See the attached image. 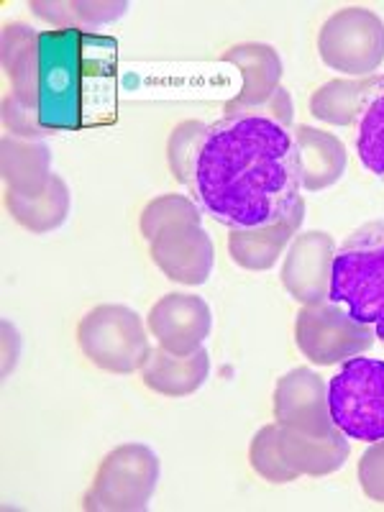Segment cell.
Returning <instances> with one entry per match:
<instances>
[{
  "mask_svg": "<svg viewBox=\"0 0 384 512\" xmlns=\"http://www.w3.org/2000/svg\"><path fill=\"white\" fill-rule=\"evenodd\" d=\"M303 177L290 128L262 116H223L200 141L190 192L226 228H262L300 203Z\"/></svg>",
  "mask_w": 384,
  "mask_h": 512,
  "instance_id": "obj_1",
  "label": "cell"
},
{
  "mask_svg": "<svg viewBox=\"0 0 384 512\" xmlns=\"http://www.w3.org/2000/svg\"><path fill=\"white\" fill-rule=\"evenodd\" d=\"M116 39L93 31H41L39 44L6 77L49 134L100 126L116 108Z\"/></svg>",
  "mask_w": 384,
  "mask_h": 512,
  "instance_id": "obj_2",
  "label": "cell"
},
{
  "mask_svg": "<svg viewBox=\"0 0 384 512\" xmlns=\"http://www.w3.org/2000/svg\"><path fill=\"white\" fill-rule=\"evenodd\" d=\"M359 323L374 326L384 315V221L361 226L333 259L331 297Z\"/></svg>",
  "mask_w": 384,
  "mask_h": 512,
  "instance_id": "obj_3",
  "label": "cell"
},
{
  "mask_svg": "<svg viewBox=\"0 0 384 512\" xmlns=\"http://www.w3.org/2000/svg\"><path fill=\"white\" fill-rule=\"evenodd\" d=\"M77 346L93 367L108 374L141 372L152 354L144 318L121 303L95 305L82 315Z\"/></svg>",
  "mask_w": 384,
  "mask_h": 512,
  "instance_id": "obj_4",
  "label": "cell"
},
{
  "mask_svg": "<svg viewBox=\"0 0 384 512\" xmlns=\"http://www.w3.org/2000/svg\"><path fill=\"white\" fill-rule=\"evenodd\" d=\"M162 464L146 443H121L100 461L93 484L82 497L88 512H139L157 492Z\"/></svg>",
  "mask_w": 384,
  "mask_h": 512,
  "instance_id": "obj_5",
  "label": "cell"
},
{
  "mask_svg": "<svg viewBox=\"0 0 384 512\" xmlns=\"http://www.w3.org/2000/svg\"><path fill=\"white\" fill-rule=\"evenodd\" d=\"M328 408L338 431L351 441L384 438V361L364 354L344 361L328 382Z\"/></svg>",
  "mask_w": 384,
  "mask_h": 512,
  "instance_id": "obj_6",
  "label": "cell"
},
{
  "mask_svg": "<svg viewBox=\"0 0 384 512\" xmlns=\"http://www.w3.org/2000/svg\"><path fill=\"white\" fill-rule=\"evenodd\" d=\"M318 57L333 72L367 80L384 62V21L372 8H338L320 26Z\"/></svg>",
  "mask_w": 384,
  "mask_h": 512,
  "instance_id": "obj_7",
  "label": "cell"
},
{
  "mask_svg": "<svg viewBox=\"0 0 384 512\" xmlns=\"http://www.w3.org/2000/svg\"><path fill=\"white\" fill-rule=\"evenodd\" d=\"M374 341V326L359 323L344 305L333 300L303 305L295 315L297 351L318 367L344 364L372 349Z\"/></svg>",
  "mask_w": 384,
  "mask_h": 512,
  "instance_id": "obj_8",
  "label": "cell"
},
{
  "mask_svg": "<svg viewBox=\"0 0 384 512\" xmlns=\"http://www.w3.org/2000/svg\"><path fill=\"white\" fill-rule=\"evenodd\" d=\"M272 410L274 423L300 431L303 436L320 438L336 431L328 408V384L308 367H295L277 379Z\"/></svg>",
  "mask_w": 384,
  "mask_h": 512,
  "instance_id": "obj_9",
  "label": "cell"
},
{
  "mask_svg": "<svg viewBox=\"0 0 384 512\" xmlns=\"http://www.w3.org/2000/svg\"><path fill=\"white\" fill-rule=\"evenodd\" d=\"M336 241L326 231H300L282 262V287L300 305L323 303L331 297Z\"/></svg>",
  "mask_w": 384,
  "mask_h": 512,
  "instance_id": "obj_10",
  "label": "cell"
},
{
  "mask_svg": "<svg viewBox=\"0 0 384 512\" xmlns=\"http://www.w3.org/2000/svg\"><path fill=\"white\" fill-rule=\"evenodd\" d=\"M146 328L164 351L175 356H192L203 349L213 328L210 305L200 295L169 292L159 297L146 315Z\"/></svg>",
  "mask_w": 384,
  "mask_h": 512,
  "instance_id": "obj_11",
  "label": "cell"
},
{
  "mask_svg": "<svg viewBox=\"0 0 384 512\" xmlns=\"http://www.w3.org/2000/svg\"><path fill=\"white\" fill-rule=\"evenodd\" d=\"M149 256L159 272L177 285H205L213 272L216 249L203 223H177L149 241Z\"/></svg>",
  "mask_w": 384,
  "mask_h": 512,
  "instance_id": "obj_12",
  "label": "cell"
},
{
  "mask_svg": "<svg viewBox=\"0 0 384 512\" xmlns=\"http://www.w3.org/2000/svg\"><path fill=\"white\" fill-rule=\"evenodd\" d=\"M223 62L233 64L244 77L241 93L223 105L226 116H246L256 111L259 105L267 103L277 90L282 88V59L280 52L272 44H259V41H246L236 44L228 52H223Z\"/></svg>",
  "mask_w": 384,
  "mask_h": 512,
  "instance_id": "obj_13",
  "label": "cell"
},
{
  "mask_svg": "<svg viewBox=\"0 0 384 512\" xmlns=\"http://www.w3.org/2000/svg\"><path fill=\"white\" fill-rule=\"evenodd\" d=\"M305 221V200L287 213L282 221L262 228H233L228 233V256L236 267L246 272H269L277 267L285 249H290L292 239L300 233Z\"/></svg>",
  "mask_w": 384,
  "mask_h": 512,
  "instance_id": "obj_14",
  "label": "cell"
},
{
  "mask_svg": "<svg viewBox=\"0 0 384 512\" xmlns=\"http://www.w3.org/2000/svg\"><path fill=\"white\" fill-rule=\"evenodd\" d=\"M277 446L297 477H328L338 472L351 456V443L344 431H333L328 436H303L277 423Z\"/></svg>",
  "mask_w": 384,
  "mask_h": 512,
  "instance_id": "obj_15",
  "label": "cell"
},
{
  "mask_svg": "<svg viewBox=\"0 0 384 512\" xmlns=\"http://www.w3.org/2000/svg\"><path fill=\"white\" fill-rule=\"evenodd\" d=\"M3 203L18 226L36 236H44L62 228L64 221L70 218L72 195L67 182L59 175H52L47 185L36 192L3 190Z\"/></svg>",
  "mask_w": 384,
  "mask_h": 512,
  "instance_id": "obj_16",
  "label": "cell"
},
{
  "mask_svg": "<svg viewBox=\"0 0 384 512\" xmlns=\"http://www.w3.org/2000/svg\"><path fill=\"white\" fill-rule=\"evenodd\" d=\"M292 136H295L297 144L300 177H303L305 190H328L344 177L349 154H346L344 141L336 134H328V131L315 126H297L292 128Z\"/></svg>",
  "mask_w": 384,
  "mask_h": 512,
  "instance_id": "obj_17",
  "label": "cell"
},
{
  "mask_svg": "<svg viewBox=\"0 0 384 512\" xmlns=\"http://www.w3.org/2000/svg\"><path fill=\"white\" fill-rule=\"evenodd\" d=\"M210 374L208 349L195 351L192 356H175L162 346L152 349L146 364L141 367V382L159 397H190L200 390Z\"/></svg>",
  "mask_w": 384,
  "mask_h": 512,
  "instance_id": "obj_18",
  "label": "cell"
},
{
  "mask_svg": "<svg viewBox=\"0 0 384 512\" xmlns=\"http://www.w3.org/2000/svg\"><path fill=\"white\" fill-rule=\"evenodd\" d=\"M0 172L6 190L36 192L47 185L52 172V152L44 139L3 134L0 141Z\"/></svg>",
  "mask_w": 384,
  "mask_h": 512,
  "instance_id": "obj_19",
  "label": "cell"
},
{
  "mask_svg": "<svg viewBox=\"0 0 384 512\" xmlns=\"http://www.w3.org/2000/svg\"><path fill=\"white\" fill-rule=\"evenodd\" d=\"M31 13L54 29L98 31L126 16L128 3L118 0H31Z\"/></svg>",
  "mask_w": 384,
  "mask_h": 512,
  "instance_id": "obj_20",
  "label": "cell"
},
{
  "mask_svg": "<svg viewBox=\"0 0 384 512\" xmlns=\"http://www.w3.org/2000/svg\"><path fill=\"white\" fill-rule=\"evenodd\" d=\"M356 154L359 162L384 182V75L372 77L356 118Z\"/></svg>",
  "mask_w": 384,
  "mask_h": 512,
  "instance_id": "obj_21",
  "label": "cell"
},
{
  "mask_svg": "<svg viewBox=\"0 0 384 512\" xmlns=\"http://www.w3.org/2000/svg\"><path fill=\"white\" fill-rule=\"evenodd\" d=\"M369 85H372V77H367V80H354V77L328 80L326 85H320L310 95V113L328 126H351V123L356 126L361 98L369 90Z\"/></svg>",
  "mask_w": 384,
  "mask_h": 512,
  "instance_id": "obj_22",
  "label": "cell"
},
{
  "mask_svg": "<svg viewBox=\"0 0 384 512\" xmlns=\"http://www.w3.org/2000/svg\"><path fill=\"white\" fill-rule=\"evenodd\" d=\"M177 223H203V210L187 195L169 192L146 203V208L141 210L139 228L146 241H154L164 228L177 226Z\"/></svg>",
  "mask_w": 384,
  "mask_h": 512,
  "instance_id": "obj_23",
  "label": "cell"
},
{
  "mask_svg": "<svg viewBox=\"0 0 384 512\" xmlns=\"http://www.w3.org/2000/svg\"><path fill=\"white\" fill-rule=\"evenodd\" d=\"M249 464L256 477H262L269 484H290L297 474L285 464L277 446V423H269L254 433L249 446Z\"/></svg>",
  "mask_w": 384,
  "mask_h": 512,
  "instance_id": "obj_24",
  "label": "cell"
},
{
  "mask_svg": "<svg viewBox=\"0 0 384 512\" xmlns=\"http://www.w3.org/2000/svg\"><path fill=\"white\" fill-rule=\"evenodd\" d=\"M208 126L200 121H182L175 126V131L169 134L167 141V164L169 172L180 185L190 187L192 167H195V157H198L200 141H203Z\"/></svg>",
  "mask_w": 384,
  "mask_h": 512,
  "instance_id": "obj_25",
  "label": "cell"
},
{
  "mask_svg": "<svg viewBox=\"0 0 384 512\" xmlns=\"http://www.w3.org/2000/svg\"><path fill=\"white\" fill-rule=\"evenodd\" d=\"M3 128H6V134L24 136V139H47L49 136L34 108L13 93H6L3 98Z\"/></svg>",
  "mask_w": 384,
  "mask_h": 512,
  "instance_id": "obj_26",
  "label": "cell"
},
{
  "mask_svg": "<svg viewBox=\"0 0 384 512\" xmlns=\"http://www.w3.org/2000/svg\"><path fill=\"white\" fill-rule=\"evenodd\" d=\"M361 492L372 502L384 505V438L374 441L372 446L361 454L359 466H356Z\"/></svg>",
  "mask_w": 384,
  "mask_h": 512,
  "instance_id": "obj_27",
  "label": "cell"
},
{
  "mask_svg": "<svg viewBox=\"0 0 384 512\" xmlns=\"http://www.w3.org/2000/svg\"><path fill=\"white\" fill-rule=\"evenodd\" d=\"M39 44V34H36L34 26L29 24H18V21H11V24L3 26V72L6 77L16 70V64L24 57H29L31 52Z\"/></svg>",
  "mask_w": 384,
  "mask_h": 512,
  "instance_id": "obj_28",
  "label": "cell"
},
{
  "mask_svg": "<svg viewBox=\"0 0 384 512\" xmlns=\"http://www.w3.org/2000/svg\"><path fill=\"white\" fill-rule=\"evenodd\" d=\"M374 333H377V338L384 344V315L377 320V323H374Z\"/></svg>",
  "mask_w": 384,
  "mask_h": 512,
  "instance_id": "obj_29",
  "label": "cell"
}]
</instances>
